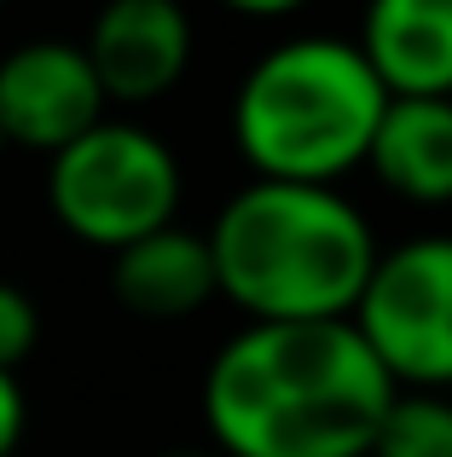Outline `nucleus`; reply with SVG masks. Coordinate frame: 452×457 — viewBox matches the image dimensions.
Listing matches in <instances>:
<instances>
[{
	"label": "nucleus",
	"instance_id": "f257e3e1",
	"mask_svg": "<svg viewBox=\"0 0 452 457\" xmlns=\"http://www.w3.org/2000/svg\"><path fill=\"white\" fill-rule=\"evenodd\" d=\"M395 382L348 319L249 324L204 377L215 457H365Z\"/></svg>",
	"mask_w": 452,
	"mask_h": 457
},
{
	"label": "nucleus",
	"instance_id": "f8f14e48",
	"mask_svg": "<svg viewBox=\"0 0 452 457\" xmlns=\"http://www.w3.org/2000/svg\"><path fill=\"white\" fill-rule=\"evenodd\" d=\"M35 342H41V312L18 284L0 278V370L18 377V365L35 353Z\"/></svg>",
	"mask_w": 452,
	"mask_h": 457
},
{
	"label": "nucleus",
	"instance_id": "1a4fd4ad",
	"mask_svg": "<svg viewBox=\"0 0 452 457\" xmlns=\"http://www.w3.org/2000/svg\"><path fill=\"white\" fill-rule=\"evenodd\" d=\"M365 168L406 203H452V99H389Z\"/></svg>",
	"mask_w": 452,
	"mask_h": 457
},
{
	"label": "nucleus",
	"instance_id": "9d476101",
	"mask_svg": "<svg viewBox=\"0 0 452 457\" xmlns=\"http://www.w3.org/2000/svg\"><path fill=\"white\" fill-rule=\"evenodd\" d=\"M111 290L139 319H186L215 295V261L204 232L163 226L111 255Z\"/></svg>",
	"mask_w": 452,
	"mask_h": 457
},
{
	"label": "nucleus",
	"instance_id": "6e6552de",
	"mask_svg": "<svg viewBox=\"0 0 452 457\" xmlns=\"http://www.w3.org/2000/svg\"><path fill=\"white\" fill-rule=\"evenodd\" d=\"M354 46L389 99H452V0H377Z\"/></svg>",
	"mask_w": 452,
	"mask_h": 457
},
{
	"label": "nucleus",
	"instance_id": "20e7f679",
	"mask_svg": "<svg viewBox=\"0 0 452 457\" xmlns=\"http://www.w3.org/2000/svg\"><path fill=\"white\" fill-rule=\"evenodd\" d=\"M46 209L76 244L116 255V249L174 226L180 162L151 128L105 116L76 145L46 156Z\"/></svg>",
	"mask_w": 452,
	"mask_h": 457
},
{
	"label": "nucleus",
	"instance_id": "0eeeda50",
	"mask_svg": "<svg viewBox=\"0 0 452 457\" xmlns=\"http://www.w3.org/2000/svg\"><path fill=\"white\" fill-rule=\"evenodd\" d=\"M81 53L105 104H157L192 64V18L174 0H116L93 18Z\"/></svg>",
	"mask_w": 452,
	"mask_h": 457
},
{
	"label": "nucleus",
	"instance_id": "f03ea898",
	"mask_svg": "<svg viewBox=\"0 0 452 457\" xmlns=\"http://www.w3.org/2000/svg\"><path fill=\"white\" fill-rule=\"evenodd\" d=\"M215 295L255 324L348 319L377 267L365 214L331 186L255 179L209 226Z\"/></svg>",
	"mask_w": 452,
	"mask_h": 457
},
{
	"label": "nucleus",
	"instance_id": "39448f33",
	"mask_svg": "<svg viewBox=\"0 0 452 457\" xmlns=\"http://www.w3.org/2000/svg\"><path fill=\"white\" fill-rule=\"evenodd\" d=\"M348 324L395 388H452V237H412L377 255Z\"/></svg>",
	"mask_w": 452,
	"mask_h": 457
},
{
	"label": "nucleus",
	"instance_id": "4468645a",
	"mask_svg": "<svg viewBox=\"0 0 452 457\" xmlns=\"http://www.w3.org/2000/svg\"><path fill=\"white\" fill-rule=\"evenodd\" d=\"M169 457H215V452H169Z\"/></svg>",
	"mask_w": 452,
	"mask_h": 457
},
{
	"label": "nucleus",
	"instance_id": "7ed1b4c3",
	"mask_svg": "<svg viewBox=\"0 0 452 457\" xmlns=\"http://www.w3.org/2000/svg\"><path fill=\"white\" fill-rule=\"evenodd\" d=\"M389 93L342 35H296L249 64L232 99V139L255 179L331 186L365 168Z\"/></svg>",
	"mask_w": 452,
	"mask_h": 457
},
{
	"label": "nucleus",
	"instance_id": "ddd939ff",
	"mask_svg": "<svg viewBox=\"0 0 452 457\" xmlns=\"http://www.w3.org/2000/svg\"><path fill=\"white\" fill-rule=\"evenodd\" d=\"M23 423H29V400H23L18 377H12V370H0V457L18 452Z\"/></svg>",
	"mask_w": 452,
	"mask_h": 457
},
{
	"label": "nucleus",
	"instance_id": "9b49d317",
	"mask_svg": "<svg viewBox=\"0 0 452 457\" xmlns=\"http://www.w3.org/2000/svg\"><path fill=\"white\" fill-rule=\"evenodd\" d=\"M365 457H452V400L447 394H395Z\"/></svg>",
	"mask_w": 452,
	"mask_h": 457
},
{
	"label": "nucleus",
	"instance_id": "423d86ee",
	"mask_svg": "<svg viewBox=\"0 0 452 457\" xmlns=\"http://www.w3.org/2000/svg\"><path fill=\"white\" fill-rule=\"evenodd\" d=\"M105 93L81 41L41 35L0 58V145L58 156L105 122Z\"/></svg>",
	"mask_w": 452,
	"mask_h": 457
},
{
	"label": "nucleus",
	"instance_id": "2eb2a0df",
	"mask_svg": "<svg viewBox=\"0 0 452 457\" xmlns=\"http://www.w3.org/2000/svg\"><path fill=\"white\" fill-rule=\"evenodd\" d=\"M0 151H6V145H0Z\"/></svg>",
	"mask_w": 452,
	"mask_h": 457
}]
</instances>
